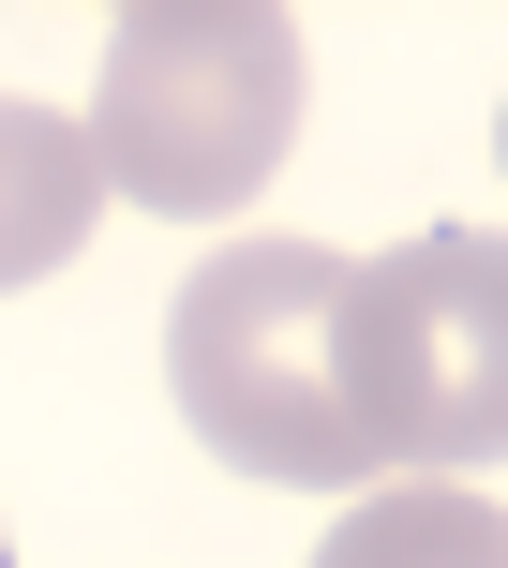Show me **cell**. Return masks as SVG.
Segmentation results:
<instances>
[{"instance_id": "cell-1", "label": "cell", "mask_w": 508, "mask_h": 568, "mask_svg": "<svg viewBox=\"0 0 508 568\" xmlns=\"http://www.w3.org/2000/svg\"><path fill=\"white\" fill-rule=\"evenodd\" d=\"M165 389L240 479L284 494H344L374 479L359 434V270L329 240H240L180 284L165 314Z\"/></svg>"}, {"instance_id": "cell-2", "label": "cell", "mask_w": 508, "mask_h": 568, "mask_svg": "<svg viewBox=\"0 0 508 568\" xmlns=\"http://www.w3.org/2000/svg\"><path fill=\"white\" fill-rule=\"evenodd\" d=\"M90 165L165 225L270 195L299 150V30L254 0H135L105 30V90H90Z\"/></svg>"}, {"instance_id": "cell-3", "label": "cell", "mask_w": 508, "mask_h": 568, "mask_svg": "<svg viewBox=\"0 0 508 568\" xmlns=\"http://www.w3.org/2000/svg\"><path fill=\"white\" fill-rule=\"evenodd\" d=\"M359 434L374 479H479L508 464V240L419 225L359 255Z\"/></svg>"}, {"instance_id": "cell-4", "label": "cell", "mask_w": 508, "mask_h": 568, "mask_svg": "<svg viewBox=\"0 0 508 568\" xmlns=\"http://www.w3.org/2000/svg\"><path fill=\"white\" fill-rule=\"evenodd\" d=\"M105 225V165H90V135L60 105H30V90H0V300L45 270H75V240Z\"/></svg>"}, {"instance_id": "cell-5", "label": "cell", "mask_w": 508, "mask_h": 568, "mask_svg": "<svg viewBox=\"0 0 508 568\" xmlns=\"http://www.w3.org/2000/svg\"><path fill=\"white\" fill-rule=\"evenodd\" d=\"M314 568H508V509H479L464 479H389L329 524Z\"/></svg>"}, {"instance_id": "cell-6", "label": "cell", "mask_w": 508, "mask_h": 568, "mask_svg": "<svg viewBox=\"0 0 508 568\" xmlns=\"http://www.w3.org/2000/svg\"><path fill=\"white\" fill-rule=\"evenodd\" d=\"M494 165H508V120H494Z\"/></svg>"}, {"instance_id": "cell-7", "label": "cell", "mask_w": 508, "mask_h": 568, "mask_svg": "<svg viewBox=\"0 0 508 568\" xmlns=\"http://www.w3.org/2000/svg\"><path fill=\"white\" fill-rule=\"evenodd\" d=\"M0 568H16V554H0Z\"/></svg>"}]
</instances>
